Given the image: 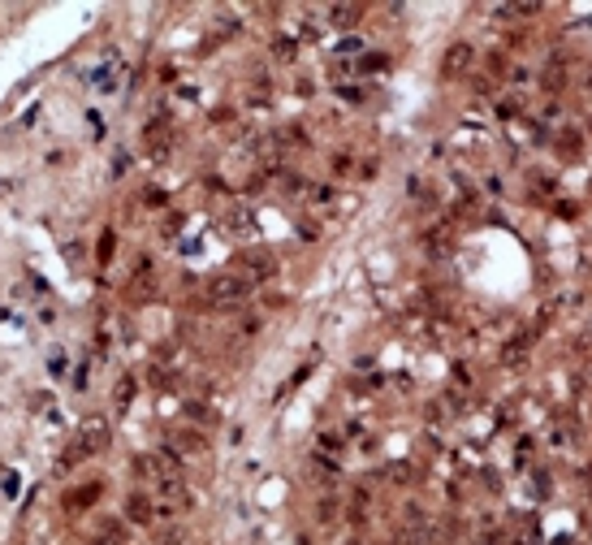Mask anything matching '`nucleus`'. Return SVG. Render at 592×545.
Here are the masks:
<instances>
[{
  "mask_svg": "<svg viewBox=\"0 0 592 545\" xmlns=\"http://www.w3.org/2000/svg\"><path fill=\"white\" fill-rule=\"evenodd\" d=\"M156 511L160 515H177V511H186L191 506V489L182 485V476H169V481H156Z\"/></svg>",
  "mask_w": 592,
  "mask_h": 545,
  "instance_id": "1",
  "label": "nucleus"
},
{
  "mask_svg": "<svg viewBox=\"0 0 592 545\" xmlns=\"http://www.w3.org/2000/svg\"><path fill=\"white\" fill-rule=\"evenodd\" d=\"M247 294H251V282L238 277V272H221V277L208 282V299L212 303H242Z\"/></svg>",
  "mask_w": 592,
  "mask_h": 545,
  "instance_id": "2",
  "label": "nucleus"
},
{
  "mask_svg": "<svg viewBox=\"0 0 592 545\" xmlns=\"http://www.w3.org/2000/svg\"><path fill=\"white\" fill-rule=\"evenodd\" d=\"M125 515H130L135 524H151V515H156V502L143 498V493H135V498L125 502Z\"/></svg>",
  "mask_w": 592,
  "mask_h": 545,
  "instance_id": "3",
  "label": "nucleus"
},
{
  "mask_svg": "<svg viewBox=\"0 0 592 545\" xmlns=\"http://www.w3.org/2000/svg\"><path fill=\"white\" fill-rule=\"evenodd\" d=\"M467 65H471V48H467V43H454L450 53H446V74L454 78V74H462Z\"/></svg>",
  "mask_w": 592,
  "mask_h": 545,
  "instance_id": "4",
  "label": "nucleus"
},
{
  "mask_svg": "<svg viewBox=\"0 0 592 545\" xmlns=\"http://www.w3.org/2000/svg\"><path fill=\"white\" fill-rule=\"evenodd\" d=\"M173 450H182V455H203V450H208V441H203V433H173Z\"/></svg>",
  "mask_w": 592,
  "mask_h": 545,
  "instance_id": "5",
  "label": "nucleus"
},
{
  "mask_svg": "<svg viewBox=\"0 0 592 545\" xmlns=\"http://www.w3.org/2000/svg\"><path fill=\"white\" fill-rule=\"evenodd\" d=\"M242 264H247V268H251V272H260V277H268V272H273V268H277V264H273V256H268V251H247V256H242Z\"/></svg>",
  "mask_w": 592,
  "mask_h": 545,
  "instance_id": "6",
  "label": "nucleus"
},
{
  "mask_svg": "<svg viewBox=\"0 0 592 545\" xmlns=\"http://www.w3.org/2000/svg\"><path fill=\"white\" fill-rule=\"evenodd\" d=\"M359 13H364V5H333L329 9V22H333V27H350Z\"/></svg>",
  "mask_w": 592,
  "mask_h": 545,
  "instance_id": "7",
  "label": "nucleus"
},
{
  "mask_svg": "<svg viewBox=\"0 0 592 545\" xmlns=\"http://www.w3.org/2000/svg\"><path fill=\"white\" fill-rule=\"evenodd\" d=\"M130 394H135V381L125 377V381L117 385V407H125V403H130Z\"/></svg>",
  "mask_w": 592,
  "mask_h": 545,
  "instance_id": "8",
  "label": "nucleus"
}]
</instances>
